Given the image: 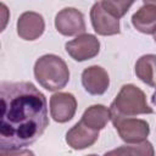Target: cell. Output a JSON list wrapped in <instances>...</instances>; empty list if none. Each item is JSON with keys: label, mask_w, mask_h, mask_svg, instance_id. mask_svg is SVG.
<instances>
[{"label": "cell", "mask_w": 156, "mask_h": 156, "mask_svg": "<svg viewBox=\"0 0 156 156\" xmlns=\"http://www.w3.org/2000/svg\"><path fill=\"white\" fill-rule=\"evenodd\" d=\"M0 154L29 146L49 126L46 98L30 82H1Z\"/></svg>", "instance_id": "cell-1"}, {"label": "cell", "mask_w": 156, "mask_h": 156, "mask_svg": "<svg viewBox=\"0 0 156 156\" xmlns=\"http://www.w3.org/2000/svg\"><path fill=\"white\" fill-rule=\"evenodd\" d=\"M34 76L43 88L55 91L66 87L69 80V69L60 56L48 54L35 61Z\"/></svg>", "instance_id": "cell-2"}, {"label": "cell", "mask_w": 156, "mask_h": 156, "mask_svg": "<svg viewBox=\"0 0 156 156\" xmlns=\"http://www.w3.org/2000/svg\"><path fill=\"white\" fill-rule=\"evenodd\" d=\"M110 110L126 117L152 113V108L147 105L144 91L134 84H126L121 88Z\"/></svg>", "instance_id": "cell-3"}, {"label": "cell", "mask_w": 156, "mask_h": 156, "mask_svg": "<svg viewBox=\"0 0 156 156\" xmlns=\"http://www.w3.org/2000/svg\"><path fill=\"white\" fill-rule=\"evenodd\" d=\"M111 121L117 130L121 139L128 144L140 143L146 139L150 133V127L146 121L138 119L133 117L121 116L113 111H111Z\"/></svg>", "instance_id": "cell-4"}, {"label": "cell", "mask_w": 156, "mask_h": 156, "mask_svg": "<svg viewBox=\"0 0 156 156\" xmlns=\"http://www.w3.org/2000/svg\"><path fill=\"white\" fill-rule=\"evenodd\" d=\"M67 54L76 61L82 62L95 57L100 51V41L93 34H79L76 39L67 41L66 45Z\"/></svg>", "instance_id": "cell-5"}, {"label": "cell", "mask_w": 156, "mask_h": 156, "mask_svg": "<svg viewBox=\"0 0 156 156\" xmlns=\"http://www.w3.org/2000/svg\"><path fill=\"white\" fill-rule=\"evenodd\" d=\"M55 27L58 33L66 37L83 34L85 32L84 16L77 9L66 7L56 15Z\"/></svg>", "instance_id": "cell-6"}, {"label": "cell", "mask_w": 156, "mask_h": 156, "mask_svg": "<svg viewBox=\"0 0 156 156\" xmlns=\"http://www.w3.org/2000/svg\"><path fill=\"white\" fill-rule=\"evenodd\" d=\"M77 110V100L71 93H56L50 98V115L58 123L68 122Z\"/></svg>", "instance_id": "cell-7"}, {"label": "cell", "mask_w": 156, "mask_h": 156, "mask_svg": "<svg viewBox=\"0 0 156 156\" xmlns=\"http://www.w3.org/2000/svg\"><path fill=\"white\" fill-rule=\"evenodd\" d=\"M90 21L94 30L100 35H115L121 32L119 18L107 12L102 7L101 2H96L93 5L90 10Z\"/></svg>", "instance_id": "cell-8"}, {"label": "cell", "mask_w": 156, "mask_h": 156, "mask_svg": "<svg viewBox=\"0 0 156 156\" xmlns=\"http://www.w3.org/2000/svg\"><path fill=\"white\" fill-rule=\"evenodd\" d=\"M45 29V22L40 13L27 11L23 12L17 21V34L24 40L38 39Z\"/></svg>", "instance_id": "cell-9"}, {"label": "cell", "mask_w": 156, "mask_h": 156, "mask_svg": "<svg viewBox=\"0 0 156 156\" xmlns=\"http://www.w3.org/2000/svg\"><path fill=\"white\" fill-rule=\"evenodd\" d=\"M82 84L91 95H102L110 85V78L105 68L100 66H90L82 73Z\"/></svg>", "instance_id": "cell-10"}, {"label": "cell", "mask_w": 156, "mask_h": 156, "mask_svg": "<svg viewBox=\"0 0 156 156\" xmlns=\"http://www.w3.org/2000/svg\"><path fill=\"white\" fill-rule=\"evenodd\" d=\"M99 132L89 128L82 121L76 123L66 134V143L74 150L90 147L99 138Z\"/></svg>", "instance_id": "cell-11"}, {"label": "cell", "mask_w": 156, "mask_h": 156, "mask_svg": "<svg viewBox=\"0 0 156 156\" xmlns=\"http://www.w3.org/2000/svg\"><path fill=\"white\" fill-rule=\"evenodd\" d=\"M132 23L136 30L144 34L156 33V6L144 4L133 16Z\"/></svg>", "instance_id": "cell-12"}, {"label": "cell", "mask_w": 156, "mask_h": 156, "mask_svg": "<svg viewBox=\"0 0 156 156\" xmlns=\"http://www.w3.org/2000/svg\"><path fill=\"white\" fill-rule=\"evenodd\" d=\"M110 119H111L110 108H107L104 105H93L88 107L80 118V121L85 126L95 130L104 129Z\"/></svg>", "instance_id": "cell-13"}, {"label": "cell", "mask_w": 156, "mask_h": 156, "mask_svg": "<svg viewBox=\"0 0 156 156\" xmlns=\"http://www.w3.org/2000/svg\"><path fill=\"white\" fill-rule=\"evenodd\" d=\"M135 74L145 84L156 88V55H143L135 63Z\"/></svg>", "instance_id": "cell-14"}, {"label": "cell", "mask_w": 156, "mask_h": 156, "mask_svg": "<svg viewBox=\"0 0 156 156\" xmlns=\"http://www.w3.org/2000/svg\"><path fill=\"white\" fill-rule=\"evenodd\" d=\"M107 154L108 155H150V156H152L155 154V151H154L151 143L143 140L140 143H133L129 145H123L119 149L112 150Z\"/></svg>", "instance_id": "cell-15"}, {"label": "cell", "mask_w": 156, "mask_h": 156, "mask_svg": "<svg viewBox=\"0 0 156 156\" xmlns=\"http://www.w3.org/2000/svg\"><path fill=\"white\" fill-rule=\"evenodd\" d=\"M133 2L134 0H101L102 7L117 18L123 17Z\"/></svg>", "instance_id": "cell-16"}, {"label": "cell", "mask_w": 156, "mask_h": 156, "mask_svg": "<svg viewBox=\"0 0 156 156\" xmlns=\"http://www.w3.org/2000/svg\"><path fill=\"white\" fill-rule=\"evenodd\" d=\"M144 4H147V5H154L156 6V0H143Z\"/></svg>", "instance_id": "cell-17"}, {"label": "cell", "mask_w": 156, "mask_h": 156, "mask_svg": "<svg viewBox=\"0 0 156 156\" xmlns=\"http://www.w3.org/2000/svg\"><path fill=\"white\" fill-rule=\"evenodd\" d=\"M154 40H155V43H156V33L154 34Z\"/></svg>", "instance_id": "cell-18"}]
</instances>
